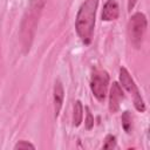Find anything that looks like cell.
<instances>
[{
	"mask_svg": "<svg viewBox=\"0 0 150 150\" xmlns=\"http://www.w3.org/2000/svg\"><path fill=\"white\" fill-rule=\"evenodd\" d=\"M97 6L98 0H84L76 14V33L84 45H89L93 40Z\"/></svg>",
	"mask_w": 150,
	"mask_h": 150,
	"instance_id": "1",
	"label": "cell"
},
{
	"mask_svg": "<svg viewBox=\"0 0 150 150\" xmlns=\"http://www.w3.org/2000/svg\"><path fill=\"white\" fill-rule=\"evenodd\" d=\"M42 6H43V0H32L29 7L27 8V13L23 18L21 26V39L23 47L26 49H29Z\"/></svg>",
	"mask_w": 150,
	"mask_h": 150,
	"instance_id": "2",
	"label": "cell"
},
{
	"mask_svg": "<svg viewBox=\"0 0 150 150\" xmlns=\"http://www.w3.org/2000/svg\"><path fill=\"white\" fill-rule=\"evenodd\" d=\"M146 18L143 13H135L130 18L128 22V36L130 39V42L135 47L141 46L146 30Z\"/></svg>",
	"mask_w": 150,
	"mask_h": 150,
	"instance_id": "3",
	"label": "cell"
},
{
	"mask_svg": "<svg viewBox=\"0 0 150 150\" xmlns=\"http://www.w3.org/2000/svg\"><path fill=\"white\" fill-rule=\"evenodd\" d=\"M120 82L122 84V87L124 89H127L132 96H134V104H135V108L143 112L145 110V104H144V101L139 94V90L135 83V81L132 80V77L130 76L129 71L124 68V67H121L120 69Z\"/></svg>",
	"mask_w": 150,
	"mask_h": 150,
	"instance_id": "4",
	"label": "cell"
},
{
	"mask_svg": "<svg viewBox=\"0 0 150 150\" xmlns=\"http://www.w3.org/2000/svg\"><path fill=\"white\" fill-rule=\"evenodd\" d=\"M109 84V74L103 69H95L90 79V89L98 101H104Z\"/></svg>",
	"mask_w": 150,
	"mask_h": 150,
	"instance_id": "5",
	"label": "cell"
},
{
	"mask_svg": "<svg viewBox=\"0 0 150 150\" xmlns=\"http://www.w3.org/2000/svg\"><path fill=\"white\" fill-rule=\"evenodd\" d=\"M124 98V94L122 91L121 86L117 82H114L110 88V96H109V110L110 112H116L120 109L121 101Z\"/></svg>",
	"mask_w": 150,
	"mask_h": 150,
	"instance_id": "6",
	"label": "cell"
},
{
	"mask_svg": "<svg viewBox=\"0 0 150 150\" xmlns=\"http://www.w3.org/2000/svg\"><path fill=\"white\" fill-rule=\"evenodd\" d=\"M120 14V8L116 2V0H108L102 11V20L104 21H112L118 18Z\"/></svg>",
	"mask_w": 150,
	"mask_h": 150,
	"instance_id": "7",
	"label": "cell"
},
{
	"mask_svg": "<svg viewBox=\"0 0 150 150\" xmlns=\"http://www.w3.org/2000/svg\"><path fill=\"white\" fill-rule=\"evenodd\" d=\"M63 87L61 84L60 81L55 82L54 86V110H55V117L59 116V112L61 110L62 107V102H63Z\"/></svg>",
	"mask_w": 150,
	"mask_h": 150,
	"instance_id": "8",
	"label": "cell"
},
{
	"mask_svg": "<svg viewBox=\"0 0 150 150\" xmlns=\"http://www.w3.org/2000/svg\"><path fill=\"white\" fill-rule=\"evenodd\" d=\"M82 117H83V107L81 101H76L75 105H74V125L79 127L82 122Z\"/></svg>",
	"mask_w": 150,
	"mask_h": 150,
	"instance_id": "9",
	"label": "cell"
},
{
	"mask_svg": "<svg viewBox=\"0 0 150 150\" xmlns=\"http://www.w3.org/2000/svg\"><path fill=\"white\" fill-rule=\"evenodd\" d=\"M122 127L125 132H130L132 128V117L129 111H124L122 115Z\"/></svg>",
	"mask_w": 150,
	"mask_h": 150,
	"instance_id": "10",
	"label": "cell"
},
{
	"mask_svg": "<svg viewBox=\"0 0 150 150\" xmlns=\"http://www.w3.org/2000/svg\"><path fill=\"white\" fill-rule=\"evenodd\" d=\"M84 123H86V129L87 130H90L93 127H94V117L89 110L88 107H86V120H84Z\"/></svg>",
	"mask_w": 150,
	"mask_h": 150,
	"instance_id": "11",
	"label": "cell"
},
{
	"mask_svg": "<svg viewBox=\"0 0 150 150\" xmlns=\"http://www.w3.org/2000/svg\"><path fill=\"white\" fill-rule=\"evenodd\" d=\"M115 136L112 135H108L105 137V141H104V144H103V149H112V148H116V141H115Z\"/></svg>",
	"mask_w": 150,
	"mask_h": 150,
	"instance_id": "12",
	"label": "cell"
},
{
	"mask_svg": "<svg viewBox=\"0 0 150 150\" xmlns=\"http://www.w3.org/2000/svg\"><path fill=\"white\" fill-rule=\"evenodd\" d=\"M14 149L15 150H18V149L19 150H21V149H35V146L27 141H20L14 145Z\"/></svg>",
	"mask_w": 150,
	"mask_h": 150,
	"instance_id": "13",
	"label": "cell"
},
{
	"mask_svg": "<svg viewBox=\"0 0 150 150\" xmlns=\"http://www.w3.org/2000/svg\"><path fill=\"white\" fill-rule=\"evenodd\" d=\"M136 2H137V0H129V2H128V9L131 11L134 8V6H135Z\"/></svg>",
	"mask_w": 150,
	"mask_h": 150,
	"instance_id": "14",
	"label": "cell"
}]
</instances>
